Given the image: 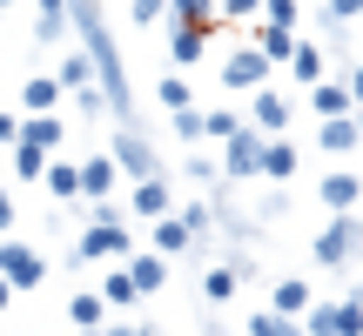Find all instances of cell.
Masks as SVG:
<instances>
[{"instance_id": "cell-5", "label": "cell", "mask_w": 363, "mask_h": 336, "mask_svg": "<svg viewBox=\"0 0 363 336\" xmlns=\"http://www.w3.org/2000/svg\"><path fill=\"white\" fill-rule=\"evenodd\" d=\"M262 142H269V135H256V128L242 121V128L222 142V175H229V181H256V168H262Z\"/></svg>"}, {"instance_id": "cell-30", "label": "cell", "mask_w": 363, "mask_h": 336, "mask_svg": "<svg viewBox=\"0 0 363 336\" xmlns=\"http://www.w3.org/2000/svg\"><path fill=\"white\" fill-rule=\"evenodd\" d=\"M34 7H40V27H34V34L40 40H61L67 34V0H34Z\"/></svg>"}, {"instance_id": "cell-35", "label": "cell", "mask_w": 363, "mask_h": 336, "mask_svg": "<svg viewBox=\"0 0 363 336\" xmlns=\"http://www.w3.org/2000/svg\"><path fill=\"white\" fill-rule=\"evenodd\" d=\"M162 13H169V0H135V7H128V21H135V27H155Z\"/></svg>"}, {"instance_id": "cell-18", "label": "cell", "mask_w": 363, "mask_h": 336, "mask_svg": "<svg viewBox=\"0 0 363 336\" xmlns=\"http://www.w3.org/2000/svg\"><path fill=\"white\" fill-rule=\"evenodd\" d=\"M256 54H262L269 67H283L289 54H296V27H269V21H262V34H256Z\"/></svg>"}, {"instance_id": "cell-20", "label": "cell", "mask_w": 363, "mask_h": 336, "mask_svg": "<svg viewBox=\"0 0 363 336\" xmlns=\"http://www.w3.org/2000/svg\"><path fill=\"white\" fill-rule=\"evenodd\" d=\"M40 181H48V195H54V202H81V175H74V162H54V155H48Z\"/></svg>"}, {"instance_id": "cell-27", "label": "cell", "mask_w": 363, "mask_h": 336, "mask_svg": "<svg viewBox=\"0 0 363 336\" xmlns=\"http://www.w3.org/2000/svg\"><path fill=\"white\" fill-rule=\"evenodd\" d=\"M169 13H175V27H216V0H169Z\"/></svg>"}, {"instance_id": "cell-13", "label": "cell", "mask_w": 363, "mask_h": 336, "mask_svg": "<svg viewBox=\"0 0 363 336\" xmlns=\"http://www.w3.org/2000/svg\"><path fill=\"white\" fill-rule=\"evenodd\" d=\"M21 142L40 148V155H54V148L67 142V121H61V115H27V121H21Z\"/></svg>"}, {"instance_id": "cell-36", "label": "cell", "mask_w": 363, "mask_h": 336, "mask_svg": "<svg viewBox=\"0 0 363 336\" xmlns=\"http://www.w3.org/2000/svg\"><path fill=\"white\" fill-rule=\"evenodd\" d=\"M175 135L182 142H202V115H195V108H175Z\"/></svg>"}, {"instance_id": "cell-23", "label": "cell", "mask_w": 363, "mask_h": 336, "mask_svg": "<svg viewBox=\"0 0 363 336\" xmlns=\"http://www.w3.org/2000/svg\"><path fill=\"white\" fill-rule=\"evenodd\" d=\"M54 88H61V94H81V88H94V61L74 47V54L61 61V74H54Z\"/></svg>"}, {"instance_id": "cell-33", "label": "cell", "mask_w": 363, "mask_h": 336, "mask_svg": "<svg viewBox=\"0 0 363 336\" xmlns=\"http://www.w3.org/2000/svg\"><path fill=\"white\" fill-rule=\"evenodd\" d=\"M155 94H162V108H169V115H175V108H189V81H182V74H169Z\"/></svg>"}, {"instance_id": "cell-8", "label": "cell", "mask_w": 363, "mask_h": 336, "mask_svg": "<svg viewBox=\"0 0 363 336\" xmlns=\"http://www.w3.org/2000/svg\"><path fill=\"white\" fill-rule=\"evenodd\" d=\"M222 88H235V94H256V88H269V61H262L256 47H235L229 61H222Z\"/></svg>"}, {"instance_id": "cell-14", "label": "cell", "mask_w": 363, "mask_h": 336, "mask_svg": "<svg viewBox=\"0 0 363 336\" xmlns=\"http://www.w3.org/2000/svg\"><path fill=\"white\" fill-rule=\"evenodd\" d=\"M242 276H249V256H235V262H216V269L202 276V296H208V303H229L235 289H242Z\"/></svg>"}, {"instance_id": "cell-2", "label": "cell", "mask_w": 363, "mask_h": 336, "mask_svg": "<svg viewBox=\"0 0 363 336\" xmlns=\"http://www.w3.org/2000/svg\"><path fill=\"white\" fill-rule=\"evenodd\" d=\"M357 256H363V222H357V208H350V215H330V229L316 235V262H323V269H350Z\"/></svg>"}, {"instance_id": "cell-41", "label": "cell", "mask_w": 363, "mask_h": 336, "mask_svg": "<svg viewBox=\"0 0 363 336\" xmlns=\"http://www.w3.org/2000/svg\"><path fill=\"white\" fill-rule=\"evenodd\" d=\"M21 142V115H0V148H13Z\"/></svg>"}, {"instance_id": "cell-1", "label": "cell", "mask_w": 363, "mask_h": 336, "mask_svg": "<svg viewBox=\"0 0 363 336\" xmlns=\"http://www.w3.org/2000/svg\"><path fill=\"white\" fill-rule=\"evenodd\" d=\"M208 235V208L189 202V208H169V215H155V256H189V249H202Z\"/></svg>"}, {"instance_id": "cell-17", "label": "cell", "mask_w": 363, "mask_h": 336, "mask_svg": "<svg viewBox=\"0 0 363 336\" xmlns=\"http://www.w3.org/2000/svg\"><path fill=\"white\" fill-rule=\"evenodd\" d=\"M316 142H323L330 155H357V148H363V135H357V115H337V121H323V128H316Z\"/></svg>"}, {"instance_id": "cell-43", "label": "cell", "mask_w": 363, "mask_h": 336, "mask_svg": "<svg viewBox=\"0 0 363 336\" xmlns=\"http://www.w3.org/2000/svg\"><path fill=\"white\" fill-rule=\"evenodd\" d=\"M7 303H13V289H7V283H0V310H7Z\"/></svg>"}, {"instance_id": "cell-24", "label": "cell", "mask_w": 363, "mask_h": 336, "mask_svg": "<svg viewBox=\"0 0 363 336\" xmlns=\"http://www.w3.org/2000/svg\"><path fill=\"white\" fill-rule=\"evenodd\" d=\"M202 47H208L202 27H175V34H169V61L175 67H195V61H202Z\"/></svg>"}, {"instance_id": "cell-46", "label": "cell", "mask_w": 363, "mask_h": 336, "mask_svg": "<svg viewBox=\"0 0 363 336\" xmlns=\"http://www.w3.org/2000/svg\"><path fill=\"white\" fill-rule=\"evenodd\" d=\"M0 175H7V162H0Z\"/></svg>"}, {"instance_id": "cell-40", "label": "cell", "mask_w": 363, "mask_h": 336, "mask_svg": "<svg viewBox=\"0 0 363 336\" xmlns=\"http://www.w3.org/2000/svg\"><path fill=\"white\" fill-rule=\"evenodd\" d=\"M343 88H350V108H363V61L343 67Z\"/></svg>"}, {"instance_id": "cell-44", "label": "cell", "mask_w": 363, "mask_h": 336, "mask_svg": "<svg viewBox=\"0 0 363 336\" xmlns=\"http://www.w3.org/2000/svg\"><path fill=\"white\" fill-rule=\"evenodd\" d=\"M357 135H363V108H357Z\"/></svg>"}, {"instance_id": "cell-10", "label": "cell", "mask_w": 363, "mask_h": 336, "mask_svg": "<svg viewBox=\"0 0 363 336\" xmlns=\"http://www.w3.org/2000/svg\"><path fill=\"white\" fill-rule=\"evenodd\" d=\"M128 283H135V296H155V289L169 283V256H155V249H128Z\"/></svg>"}, {"instance_id": "cell-6", "label": "cell", "mask_w": 363, "mask_h": 336, "mask_svg": "<svg viewBox=\"0 0 363 336\" xmlns=\"http://www.w3.org/2000/svg\"><path fill=\"white\" fill-rule=\"evenodd\" d=\"M303 336H363V310L357 303H310L303 310Z\"/></svg>"}, {"instance_id": "cell-28", "label": "cell", "mask_w": 363, "mask_h": 336, "mask_svg": "<svg viewBox=\"0 0 363 336\" xmlns=\"http://www.w3.org/2000/svg\"><path fill=\"white\" fill-rule=\"evenodd\" d=\"M7 168H13V181H40V168H48V155H40V148H27V142H13Z\"/></svg>"}, {"instance_id": "cell-21", "label": "cell", "mask_w": 363, "mask_h": 336, "mask_svg": "<svg viewBox=\"0 0 363 336\" xmlns=\"http://www.w3.org/2000/svg\"><path fill=\"white\" fill-rule=\"evenodd\" d=\"M283 67L303 81V88H316V81H323V47H316V40H296V54H289Z\"/></svg>"}, {"instance_id": "cell-45", "label": "cell", "mask_w": 363, "mask_h": 336, "mask_svg": "<svg viewBox=\"0 0 363 336\" xmlns=\"http://www.w3.org/2000/svg\"><path fill=\"white\" fill-rule=\"evenodd\" d=\"M7 7H13V0H0V13H7Z\"/></svg>"}, {"instance_id": "cell-19", "label": "cell", "mask_w": 363, "mask_h": 336, "mask_svg": "<svg viewBox=\"0 0 363 336\" xmlns=\"http://www.w3.org/2000/svg\"><path fill=\"white\" fill-rule=\"evenodd\" d=\"M310 108H316L323 121H337V115H357V108H350V88H343V81H316V88H310Z\"/></svg>"}, {"instance_id": "cell-15", "label": "cell", "mask_w": 363, "mask_h": 336, "mask_svg": "<svg viewBox=\"0 0 363 336\" xmlns=\"http://www.w3.org/2000/svg\"><path fill=\"white\" fill-rule=\"evenodd\" d=\"M74 175H81V195H88V202L115 195V162H108V155H88V162H74Z\"/></svg>"}, {"instance_id": "cell-12", "label": "cell", "mask_w": 363, "mask_h": 336, "mask_svg": "<svg viewBox=\"0 0 363 336\" xmlns=\"http://www.w3.org/2000/svg\"><path fill=\"white\" fill-rule=\"evenodd\" d=\"M169 208H175V189H169V175H142V181H135V215H142V222L169 215Z\"/></svg>"}, {"instance_id": "cell-7", "label": "cell", "mask_w": 363, "mask_h": 336, "mask_svg": "<svg viewBox=\"0 0 363 336\" xmlns=\"http://www.w3.org/2000/svg\"><path fill=\"white\" fill-rule=\"evenodd\" d=\"M115 175H128V181H142V175H162L155 168V148H148V135L142 128H115Z\"/></svg>"}, {"instance_id": "cell-25", "label": "cell", "mask_w": 363, "mask_h": 336, "mask_svg": "<svg viewBox=\"0 0 363 336\" xmlns=\"http://www.w3.org/2000/svg\"><path fill=\"white\" fill-rule=\"evenodd\" d=\"M310 283H303V276H289V283H276V303H269V310L276 316H303V310H310Z\"/></svg>"}, {"instance_id": "cell-34", "label": "cell", "mask_w": 363, "mask_h": 336, "mask_svg": "<svg viewBox=\"0 0 363 336\" xmlns=\"http://www.w3.org/2000/svg\"><path fill=\"white\" fill-rule=\"evenodd\" d=\"M262 21L269 27H296V0H262Z\"/></svg>"}, {"instance_id": "cell-37", "label": "cell", "mask_w": 363, "mask_h": 336, "mask_svg": "<svg viewBox=\"0 0 363 336\" xmlns=\"http://www.w3.org/2000/svg\"><path fill=\"white\" fill-rule=\"evenodd\" d=\"M81 336H155L148 323H101V330H81Z\"/></svg>"}, {"instance_id": "cell-38", "label": "cell", "mask_w": 363, "mask_h": 336, "mask_svg": "<svg viewBox=\"0 0 363 336\" xmlns=\"http://www.w3.org/2000/svg\"><path fill=\"white\" fill-rule=\"evenodd\" d=\"M216 13H229V21H249V13H262V0H216Z\"/></svg>"}, {"instance_id": "cell-39", "label": "cell", "mask_w": 363, "mask_h": 336, "mask_svg": "<svg viewBox=\"0 0 363 336\" xmlns=\"http://www.w3.org/2000/svg\"><path fill=\"white\" fill-rule=\"evenodd\" d=\"M357 13H363V0H330L323 21H357Z\"/></svg>"}, {"instance_id": "cell-16", "label": "cell", "mask_w": 363, "mask_h": 336, "mask_svg": "<svg viewBox=\"0 0 363 336\" xmlns=\"http://www.w3.org/2000/svg\"><path fill=\"white\" fill-rule=\"evenodd\" d=\"M256 175H269V181H289V175H296V142L269 135V142H262V168H256Z\"/></svg>"}, {"instance_id": "cell-26", "label": "cell", "mask_w": 363, "mask_h": 336, "mask_svg": "<svg viewBox=\"0 0 363 336\" xmlns=\"http://www.w3.org/2000/svg\"><path fill=\"white\" fill-rule=\"evenodd\" d=\"M67 323H74V330H101V323H108V303H101V296H88V289H81V296L67 303Z\"/></svg>"}, {"instance_id": "cell-32", "label": "cell", "mask_w": 363, "mask_h": 336, "mask_svg": "<svg viewBox=\"0 0 363 336\" xmlns=\"http://www.w3.org/2000/svg\"><path fill=\"white\" fill-rule=\"evenodd\" d=\"M101 303H108V310H128V303H135V283H128V269H115V276L101 283Z\"/></svg>"}, {"instance_id": "cell-31", "label": "cell", "mask_w": 363, "mask_h": 336, "mask_svg": "<svg viewBox=\"0 0 363 336\" xmlns=\"http://www.w3.org/2000/svg\"><path fill=\"white\" fill-rule=\"evenodd\" d=\"M235 128H242V115H235V108H216V115H202V135H208V142H229Z\"/></svg>"}, {"instance_id": "cell-4", "label": "cell", "mask_w": 363, "mask_h": 336, "mask_svg": "<svg viewBox=\"0 0 363 336\" xmlns=\"http://www.w3.org/2000/svg\"><path fill=\"white\" fill-rule=\"evenodd\" d=\"M135 249V235L121 229V222H88V229L74 235V262H115V256H128Z\"/></svg>"}, {"instance_id": "cell-29", "label": "cell", "mask_w": 363, "mask_h": 336, "mask_svg": "<svg viewBox=\"0 0 363 336\" xmlns=\"http://www.w3.org/2000/svg\"><path fill=\"white\" fill-rule=\"evenodd\" d=\"M242 336H303L296 330V316H276V310H262V316H249Z\"/></svg>"}, {"instance_id": "cell-3", "label": "cell", "mask_w": 363, "mask_h": 336, "mask_svg": "<svg viewBox=\"0 0 363 336\" xmlns=\"http://www.w3.org/2000/svg\"><path fill=\"white\" fill-rule=\"evenodd\" d=\"M40 276H48V256H40L34 242H0V283L13 289V296H21V289H40Z\"/></svg>"}, {"instance_id": "cell-11", "label": "cell", "mask_w": 363, "mask_h": 336, "mask_svg": "<svg viewBox=\"0 0 363 336\" xmlns=\"http://www.w3.org/2000/svg\"><path fill=\"white\" fill-rule=\"evenodd\" d=\"M316 195H323V208H330V215H350V208L363 202V181L350 175V168H330V175H323V189H316Z\"/></svg>"}, {"instance_id": "cell-42", "label": "cell", "mask_w": 363, "mask_h": 336, "mask_svg": "<svg viewBox=\"0 0 363 336\" xmlns=\"http://www.w3.org/2000/svg\"><path fill=\"white\" fill-rule=\"evenodd\" d=\"M13 215H21V208H13V195H7V189H0V235H7V229H13Z\"/></svg>"}, {"instance_id": "cell-9", "label": "cell", "mask_w": 363, "mask_h": 336, "mask_svg": "<svg viewBox=\"0 0 363 336\" xmlns=\"http://www.w3.org/2000/svg\"><path fill=\"white\" fill-rule=\"evenodd\" d=\"M289 115H296L289 94H276V88H256V94H249V128H256V135H283Z\"/></svg>"}, {"instance_id": "cell-22", "label": "cell", "mask_w": 363, "mask_h": 336, "mask_svg": "<svg viewBox=\"0 0 363 336\" xmlns=\"http://www.w3.org/2000/svg\"><path fill=\"white\" fill-rule=\"evenodd\" d=\"M21 108L27 115H54V108H61V88H54V74H34L21 88Z\"/></svg>"}]
</instances>
